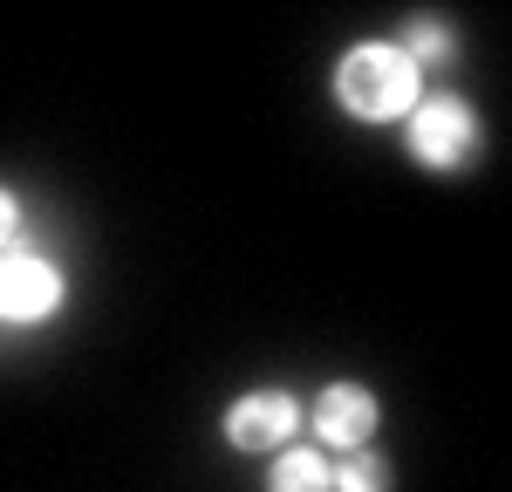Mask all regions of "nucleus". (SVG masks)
Returning a JSON list of instances; mask_svg holds the SVG:
<instances>
[{
  "label": "nucleus",
  "mask_w": 512,
  "mask_h": 492,
  "mask_svg": "<svg viewBox=\"0 0 512 492\" xmlns=\"http://www.w3.org/2000/svg\"><path fill=\"white\" fill-rule=\"evenodd\" d=\"M383 424V404L369 383H328L315 404H308V431L321 451H362Z\"/></svg>",
  "instance_id": "nucleus-5"
},
{
  "label": "nucleus",
  "mask_w": 512,
  "mask_h": 492,
  "mask_svg": "<svg viewBox=\"0 0 512 492\" xmlns=\"http://www.w3.org/2000/svg\"><path fill=\"white\" fill-rule=\"evenodd\" d=\"M335 492H396V472H390V458L376 445H362V451H342V465H335Z\"/></svg>",
  "instance_id": "nucleus-8"
},
{
  "label": "nucleus",
  "mask_w": 512,
  "mask_h": 492,
  "mask_svg": "<svg viewBox=\"0 0 512 492\" xmlns=\"http://www.w3.org/2000/svg\"><path fill=\"white\" fill-rule=\"evenodd\" d=\"M485 144V123L458 89H431L417 96V110L403 117V151L424 164V171H465Z\"/></svg>",
  "instance_id": "nucleus-2"
},
{
  "label": "nucleus",
  "mask_w": 512,
  "mask_h": 492,
  "mask_svg": "<svg viewBox=\"0 0 512 492\" xmlns=\"http://www.w3.org/2000/svg\"><path fill=\"white\" fill-rule=\"evenodd\" d=\"M328 89H335V110L355 123H403L424 96V76L396 41H355L335 55Z\"/></svg>",
  "instance_id": "nucleus-1"
},
{
  "label": "nucleus",
  "mask_w": 512,
  "mask_h": 492,
  "mask_svg": "<svg viewBox=\"0 0 512 492\" xmlns=\"http://www.w3.org/2000/svg\"><path fill=\"white\" fill-rule=\"evenodd\" d=\"M14 233H21V199H14V192L0 185V253L14 246Z\"/></svg>",
  "instance_id": "nucleus-9"
},
{
  "label": "nucleus",
  "mask_w": 512,
  "mask_h": 492,
  "mask_svg": "<svg viewBox=\"0 0 512 492\" xmlns=\"http://www.w3.org/2000/svg\"><path fill=\"white\" fill-rule=\"evenodd\" d=\"M301 424H308V404L294 397V390H246V397H233L226 404V417H219V438L233 451H287L294 438H301Z\"/></svg>",
  "instance_id": "nucleus-3"
},
{
  "label": "nucleus",
  "mask_w": 512,
  "mask_h": 492,
  "mask_svg": "<svg viewBox=\"0 0 512 492\" xmlns=\"http://www.w3.org/2000/svg\"><path fill=\"white\" fill-rule=\"evenodd\" d=\"M69 301V281H62V267L48 260V253H0V322L7 328H35V322H48L55 308Z\"/></svg>",
  "instance_id": "nucleus-4"
},
{
  "label": "nucleus",
  "mask_w": 512,
  "mask_h": 492,
  "mask_svg": "<svg viewBox=\"0 0 512 492\" xmlns=\"http://www.w3.org/2000/svg\"><path fill=\"white\" fill-rule=\"evenodd\" d=\"M267 492H335V458L321 445H287L267 465Z\"/></svg>",
  "instance_id": "nucleus-6"
},
{
  "label": "nucleus",
  "mask_w": 512,
  "mask_h": 492,
  "mask_svg": "<svg viewBox=\"0 0 512 492\" xmlns=\"http://www.w3.org/2000/svg\"><path fill=\"white\" fill-rule=\"evenodd\" d=\"M396 48L417 62V76H444V69L458 62V28H444L437 14H417V21H403Z\"/></svg>",
  "instance_id": "nucleus-7"
}]
</instances>
